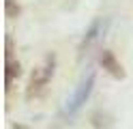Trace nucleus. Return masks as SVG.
<instances>
[{
    "instance_id": "obj_3",
    "label": "nucleus",
    "mask_w": 133,
    "mask_h": 129,
    "mask_svg": "<svg viewBox=\"0 0 133 129\" xmlns=\"http://www.w3.org/2000/svg\"><path fill=\"white\" fill-rule=\"evenodd\" d=\"M99 63H101V67H103L112 77H116V80H122V77H124V69H122V65L118 63V58L114 56L112 50H103L101 56H99Z\"/></svg>"
},
{
    "instance_id": "obj_1",
    "label": "nucleus",
    "mask_w": 133,
    "mask_h": 129,
    "mask_svg": "<svg viewBox=\"0 0 133 129\" xmlns=\"http://www.w3.org/2000/svg\"><path fill=\"white\" fill-rule=\"evenodd\" d=\"M54 71H56V56L54 54H47L43 65L37 67L30 75V82H28V88H26V97L32 99V97H39L41 93L47 88L49 80L54 77Z\"/></svg>"
},
{
    "instance_id": "obj_5",
    "label": "nucleus",
    "mask_w": 133,
    "mask_h": 129,
    "mask_svg": "<svg viewBox=\"0 0 133 129\" xmlns=\"http://www.w3.org/2000/svg\"><path fill=\"white\" fill-rule=\"evenodd\" d=\"M19 73H22V65L15 60H6V90L11 88V82L15 77H19Z\"/></svg>"
},
{
    "instance_id": "obj_4",
    "label": "nucleus",
    "mask_w": 133,
    "mask_h": 129,
    "mask_svg": "<svg viewBox=\"0 0 133 129\" xmlns=\"http://www.w3.org/2000/svg\"><path fill=\"white\" fill-rule=\"evenodd\" d=\"M103 30H105V22L103 20H95L92 24L88 26V30L84 32V39H82V43H79V52L82 54H84L90 45H95V41L103 34Z\"/></svg>"
},
{
    "instance_id": "obj_6",
    "label": "nucleus",
    "mask_w": 133,
    "mask_h": 129,
    "mask_svg": "<svg viewBox=\"0 0 133 129\" xmlns=\"http://www.w3.org/2000/svg\"><path fill=\"white\" fill-rule=\"evenodd\" d=\"M92 125L97 129H110L112 127V118L107 114H101V112H95L92 114Z\"/></svg>"
},
{
    "instance_id": "obj_2",
    "label": "nucleus",
    "mask_w": 133,
    "mask_h": 129,
    "mask_svg": "<svg viewBox=\"0 0 133 129\" xmlns=\"http://www.w3.org/2000/svg\"><path fill=\"white\" fill-rule=\"evenodd\" d=\"M95 80H97V75H95V71H88L84 77L79 80V84H77V88H75V93H73V97L66 101V108H64V112L69 116H73V114H77V112L84 108V103L88 101V97H90V93H92V88H95Z\"/></svg>"
},
{
    "instance_id": "obj_7",
    "label": "nucleus",
    "mask_w": 133,
    "mask_h": 129,
    "mask_svg": "<svg viewBox=\"0 0 133 129\" xmlns=\"http://www.w3.org/2000/svg\"><path fill=\"white\" fill-rule=\"evenodd\" d=\"M19 4L15 2V0H4V15L6 17H17L19 15Z\"/></svg>"
}]
</instances>
